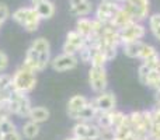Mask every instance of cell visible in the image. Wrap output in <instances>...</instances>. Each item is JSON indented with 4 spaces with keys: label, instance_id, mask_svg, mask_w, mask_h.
Wrapping results in <instances>:
<instances>
[{
    "label": "cell",
    "instance_id": "cell-1",
    "mask_svg": "<svg viewBox=\"0 0 160 140\" xmlns=\"http://www.w3.org/2000/svg\"><path fill=\"white\" fill-rule=\"evenodd\" d=\"M37 84H38L37 73L27 69V67L22 66V65H20V66L11 73V87H13V91H16V93L30 95V94L35 90Z\"/></svg>",
    "mask_w": 160,
    "mask_h": 140
},
{
    "label": "cell",
    "instance_id": "cell-2",
    "mask_svg": "<svg viewBox=\"0 0 160 140\" xmlns=\"http://www.w3.org/2000/svg\"><path fill=\"white\" fill-rule=\"evenodd\" d=\"M10 18L16 24H18L21 28H24V31H27V32H35V31H38L41 21H42L41 17L38 16L37 10L32 6L18 7L17 10L13 11Z\"/></svg>",
    "mask_w": 160,
    "mask_h": 140
},
{
    "label": "cell",
    "instance_id": "cell-3",
    "mask_svg": "<svg viewBox=\"0 0 160 140\" xmlns=\"http://www.w3.org/2000/svg\"><path fill=\"white\" fill-rule=\"evenodd\" d=\"M8 108H10L11 116L17 119H21V121H25L28 119V115H30L31 109H32V101H31L30 95L27 94H20L13 91L7 101Z\"/></svg>",
    "mask_w": 160,
    "mask_h": 140
},
{
    "label": "cell",
    "instance_id": "cell-4",
    "mask_svg": "<svg viewBox=\"0 0 160 140\" xmlns=\"http://www.w3.org/2000/svg\"><path fill=\"white\" fill-rule=\"evenodd\" d=\"M87 80L93 93L100 94L105 91L108 87V74L105 66H90Z\"/></svg>",
    "mask_w": 160,
    "mask_h": 140
},
{
    "label": "cell",
    "instance_id": "cell-5",
    "mask_svg": "<svg viewBox=\"0 0 160 140\" xmlns=\"http://www.w3.org/2000/svg\"><path fill=\"white\" fill-rule=\"evenodd\" d=\"M122 7L132 17L133 21L142 22L149 17V0H125Z\"/></svg>",
    "mask_w": 160,
    "mask_h": 140
},
{
    "label": "cell",
    "instance_id": "cell-6",
    "mask_svg": "<svg viewBox=\"0 0 160 140\" xmlns=\"http://www.w3.org/2000/svg\"><path fill=\"white\" fill-rule=\"evenodd\" d=\"M119 31V39H121V46L129 42H135V41H142L145 35H146V28L142 22L138 21H132L129 25L124 27Z\"/></svg>",
    "mask_w": 160,
    "mask_h": 140
},
{
    "label": "cell",
    "instance_id": "cell-7",
    "mask_svg": "<svg viewBox=\"0 0 160 140\" xmlns=\"http://www.w3.org/2000/svg\"><path fill=\"white\" fill-rule=\"evenodd\" d=\"M80 60L76 55H69V53H59L56 56H52L49 67L53 71L58 73H65V71H70L79 66Z\"/></svg>",
    "mask_w": 160,
    "mask_h": 140
},
{
    "label": "cell",
    "instance_id": "cell-8",
    "mask_svg": "<svg viewBox=\"0 0 160 140\" xmlns=\"http://www.w3.org/2000/svg\"><path fill=\"white\" fill-rule=\"evenodd\" d=\"M72 136L78 139L98 140L100 128L96 125V122H76L72 128Z\"/></svg>",
    "mask_w": 160,
    "mask_h": 140
},
{
    "label": "cell",
    "instance_id": "cell-9",
    "mask_svg": "<svg viewBox=\"0 0 160 140\" xmlns=\"http://www.w3.org/2000/svg\"><path fill=\"white\" fill-rule=\"evenodd\" d=\"M86 45V38L83 35H80L76 30H72L66 34L65 42L62 45V52L69 53V55H76L82 51V48Z\"/></svg>",
    "mask_w": 160,
    "mask_h": 140
},
{
    "label": "cell",
    "instance_id": "cell-10",
    "mask_svg": "<svg viewBox=\"0 0 160 140\" xmlns=\"http://www.w3.org/2000/svg\"><path fill=\"white\" fill-rule=\"evenodd\" d=\"M122 6H119L118 3H115L114 0H101L96 10V17H94V18L98 20L102 24H110L112 17L115 16V13Z\"/></svg>",
    "mask_w": 160,
    "mask_h": 140
},
{
    "label": "cell",
    "instance_id": "cell-11",
    "mask_svg": "<svg viewBox=\"0 0 160 140\" xmlns=\"http://www.w3.org/2000/svg\"><path fill=\"white\" fill-rule=\"evenodd\" d=\"M91 102L97 108L98 112H112L117 109V98L112 91H102L97 94L94 98H91Z\"/></svg>",
    "mask_w": 160,
    "mask_h": 140
},
{
    "label": "cell",
    "instance_id": "cell-12",
    "mask_svg": "<svg viewBox=\"0 0 160 140\" xmlns=\"http://www.w3.org/2000/svg\"><path fill=\"white\" fill-rule=\"evenodd\" d=\"M139 59H141L142 63L146 65L149 69H156L160 62V53L156 51V48L153 46V45L145 44L143 48H142Z\"/></svg>",
    "mask_w": 160,
    "mask_h": 140
},
{
    "label": "cell",
    "instance_id": "cell-13",
    "mask_svg": "<svg viewBox=\"0 0 160 140\" xmlns=\"http://www.w3.org/2000/svg\"><path fill=\"white\" fill-rule=\"evenodd\" d=\"M97 115H98V111H97V108L94 107V104L90 99V102H88L83 109H80L79 112H76V113L69 115V118L76 122H94Z\"/></svg>",
    "mask_w": 160,
    "mask_h": 140
},
{
    "label": "cell",
    "instance_id": "cell-14",
    "mask_svg": "<svg viewBox=\"0 0 160 140\" xmlns=\"http://www.w3.org/2000/svg\"><path fill=\"white\" fill-rule=\"evenodd\" d=\"M93 11V3L90 0H70V14L76 17H87Z\"/></svg>",
    "mask_w": 160,
    "mask_h": 140
},
{
    "label": "cell",
    "instance_id": "cell-15",
    "mask_svg": "<svg viewBox=\"0 0 160 140\" xmlns=\"http://www.w3.org/2000/svg\"><path fill=\"white\" fill-rule=\"evenodd\" d=\"M18 129L25 140H34L35 138H38L39 133H41V125L35 123V122L30 121V119H25V121L21 122Z\"/></svg>",
    "mask_w": 160,
    "mask_h": 140
},
{
    "label": "cell",
    "instance_id": "cell-16",
    "mask_svg": "<svg viewBox=\"0 0 160 140\" xmlns=\"http://www.w3.org/2000/svg\"><path fill=\"white\" fill-rule=\"evenodd\" d=\"M88 102H90V98H87V97L83 95V94H75V95H72L69 98V101H68V104H66L68 116L72 115V113L79 112V111L83 109Z\"/></svg>",
    "mask_w": 160,
    "mask_h": 140
},
{
    "label": "cell",
    "instance_id": "cell-17",
    "mask_svg": "<svg viewBox=\"0 0 160 140\" xmlns=\"http://www.w3.org/2000/svg\"><path fill=\"white\" fill-rule=\"evenodd\" d=\"M49 118H51V111L48 109L47 107H44V105H34L30 115H28L30 121L35 122V123H39V125L48 122Z\"/></svg>",
    "mask_w": 160,
    "mask_h": 140
},
{
    "label": "cell",
    "instance_id": "cell-18",
    "mask_svg": "<svg viewBox=\"0 0 160 140\" xmlns=\"http://www.w3.org/2000/svg\"><path fill=\"white\" fill-rule=\"evenodd\" d=\"M34 8L37 10L38 16L41 17V20H49L55 16V11H56V7H55V3L52 0H42L39 2L38 4L32 6Z\"/></svg>",
    "mask_w": 160,
    "mask_h": 140
},
{
    "label": "cell",
    "instance_id": "cell-19",
    "mask_svg": "<svg viewBox=\"0 0 160 140\" xmlns=\"http://www.w3.org/2000/svg\"><path fill=\"white\" fill-rule=\"evenodd\" d=\"M76 31L83 35L86 39L90 38L91 35H94V20L88 18V17H80L76 21Z\"/></svg>",
    "mask_w": 160,
    "mask_h": 140
},
{
    "label": "cell",
    "instance_id": "cell-20",
    "mask_svg": "<svg viewBox=\"0 0 160 140\" xmlns=\"http://www.w3.org/2000/svg\"><path fill=\"white\" fill-rule=\"evenodd\" d=\"M132 21H133L132 17H131L129 14L127 13V10H125L124 7H121L115 13V16L112 17V20L110 21V25H112V27L117 28V30H122L124 27L129 25Z\"/></svg>",
    "mask_w": 160,
    "mask_h": 140
},
{
    "label": "cell",
    "instance_id": "cell-21",
    "mask_svg": "<svg viewBox=\"0 0 160 140\" xmlns=\"http://www.w3.org/2000/svg\"><path fill=\"white\" fill-rule=\"evenodd\" d=\"M143 45H145L143 41L129 42V44L122 45V52H124L125 56H128V58H131V59H139Z\"/></svg>",
    "mask_w": 160,
    "mask_h": 140
},
{
    "label": "cell",
    "instance_id": "cell-22",
    "mask_svg": "<svg viewBox=\"0 0 160 140\" xmlns=\"http://www.w3.org/2000/svg\"><path fill=\"white\" fill-rule=\"evenodd\" d=\"M30 48H32L34 51H37L38 53H44V52H52L51 51V44L47 38L44 36H38V38L32 39Z\"/></svg>",
    "mask_w": 160,
    "mask_h": 140
},
{
    "label": "cell",
    "instance_id": "cell-23",
    "mask_svg": "<svg viewBox=\"0 0 160 140\" xmlns=\"http://www.w3.org/2000/svg\"><path fill=\"white\" fill-rule=\"evenodd\" d=\"M145 85H148L149 88H152V90H155V91L160 90V73L158 69H150Z\"/></svg>",
    "mask_w": 160,
    "mask_h": 140
},
{
    "label": "cell",
    "instance_id": "cell-24",
    "mask_svg": "<svg viewBox=\"0 0 160 140\" xmlns=\"http://www.w3.org/2000/svg\"><path fill=\"white\" fill-rule=\"evenodd\" d=\"M125 116H127V113L121 112V111H117V109L112 111V112H111V128H112L114 130L118 129V128L124 123Z\"/></svg>",
    "mask_w": 160,
    "mask_h": 140
},
{
    "label": "cell",
    "instance_id": "cell-25",
    "mask_svg": "<svg viewBox=\"0 0 160 140\" xmlns=\"http://www.w3.org/2000/svg\"><path fill=\"white\" fill-rule=\"evenodd\" d=\"M18 129L17 123L13 121V118H7L0 123V135H6V133H10L13 130Z\"/></svg>",
    "mask_w": 160,
    "mask_h": 140
},
{
    "label": "cell",
    "instance_id": "cell-26",
    "mask_svg": "<svg viewBox=\"0 0 160 140\" xmlns=\"http://www.w3.org/2000/svg\"><path fill=\"white\" fill-rule=\"evenodd\" d=\"M10 67V58L4 51L0 49V73H7Z\"/></svg>",
    "mask_w": 160,
    "mask_h": 140
},
{
    "label": "cell",
    "instance_id": "cell-27",
    "mask_svg": "<svg viewBox=\"0 0 160 140\" xmlns=\"http://www.w3.org/2000/svg\"><path fill=\"white\" fill-rule=\"evenodd\" d=\"M10 16H11V13H10L8 6L6 4V3H0V28H2V25L4 24L8 18H10Z\"/></svg>",
    "mask_w": 160,
    "mask_h": 140
},
{
    "label": "cell",
    "instance_id": "cell-28",
    "mask_svg": "<svg viewBox=\"0 0 160 140\" xmlns=\"http://www.w3.org/2000/svg\"><path fill=\"white\" fill-rule=\"evenodd\" d=\"M98 140H115V130H114L112 128H104V129H100Z\"/></svg>",
    "mask_w": 160,
    "mask_h": 140
},
{
    "label": "cell",
    "instance_id": "cell-29",
    "mask_svg": "<svg viewBox=\"0 0 160 140\" xmlns=\"http://www.w3.org/2000/svg\"><path fill=\"white\" fill-rule=\"evenodd\" d=\"M0 140H24L20 129H16L10 133H6V135H0Z\"/></svg>",
    "mask_w": 160,
    "mask_h": 140
},
{
    "label": "cell",
    "instance_id": "cell-30",
    "mask_svg": "<svg viewBox=\"0 0 160 140\" xmlns=\"http://www.w3.org/2000/svg\"><path fill=\"white\" fill-rule=\"evenodd\" d=\"M149 71H150V69L146 66V65L142 63L141 66H139V69H138V77H139V81H141L142 84H145V83H146V79H148V74H149Z\"/></svg>",
    "mask_w": 160,
    "mask_h": 140
},
{
    "label": "cell",
    "instance_id": "cell-31",
    "mask_svg": "<svg viewBox=\"0 0 160 140\" xmlns=\"http://www.w3.org/2000/svg\"><path fill=\"white\" fill-rule=\"evenodd\" d=\"M153 118V125H160V105H156L153 109H150Z\"/></svg>",
    "mask_w": 160,
    "mask_h": 140
},
{
    "label": "cell",
    "instance_id": "cell-32",
    "mask_svg": "<svg viewBox=\"0 0 160 140\" xmlns=\"http://www.w3.org/2000/svg\"><path fill=\"white\" fill-rule=\"evenodd\" d=\"M158 25H160V13L153 14V16L149 17V27L155 28V27H158Z\"/></svg>",
    "mask_w": 160,
    "mask_h": 140
},
{
    "label": "cell",
    "instance_id": "cell-33",
    "mask_svg": "<svg viewBox=\"0 0 160 140\" xmlns=\"http://www.w3.org/2000/svg\"><path fill=\"white\" fill-rule=\"evenodd\" d=\"M150 30H152L153 35H155L156 38L160 41V25H158V27H155V28H150Z\"/></svg>",
    "mask_w": 160,
    "mask_h": 140
},
{
    "label": "cell",
    "instance_id": "cell-34",
    "mask_svg": "<svg viewBox=\"0 0 160 140\" xmlns=\"http://www.w3.org/2000/svg\"><path fill=\"white\" fill-rule=\"evenodd\" d=\"M155 102H156V105H160V90H158L155 93Z\"/></svg>",
    "mask_w": 160,
    "mask_h": 140
},
{
    "label": "cell",
    "instance_id": "cell-35",
    "mask_svg": "<svg viewBox=\"0 0 160 140\" xmlns=\"http://www.w3.org/2000/svg\"><path fill=\"white\" fill-rule=\"evenodd\" d=\"M65 140H90V139H78V138H73V136H70V138H66Z\"/></svg>",
    "mask_w": 160,
    "mask_h": 140
},
{
    "label": "cell",
    "instance_id": "cell-36",
    "mask_svg": "<svg viewBox=\"0 0 160 140\" xmlns=\"http://www.w3.org/2000/svg\"><path fill=\"white\" fill-rule=\"evenodd\" d=\"M39 2H42V0H31V6H35V4H38Z\"/></svg>",
    "mask_w": 160,
    "mask_h": 140
},
{
    "label": "cell",
    "instance_id": "cell-37",
    "mask_svg": "<svg viewBox=\"0 0 160 140\" xmlns=\"http://www.w3.org/2000/svg\"><path fill=\"white\" fill-rule=\"evenodd\" d=\"M114 2H115V3H118L119 6H122V4H124V3H125V0H114Z\"/></svg>",
    "mask_w": 160,
    "mask_h": 140
},
{
    "label": "cell",
    "instance_id": "cell-38",
    "mask_svg": "<svg viewBox=\"0 0 160 140\" xmlns=\"http://www.w3.org/2000/svg\"><path fill=\"white\" fill-rule=\"evenodd\" d=\"M156 69L159 70V73H160V62H159V65H158V67H156Z\"/></svg>",
    "mask_w": 160,
    "mask_h": 140
}]
</instances>
